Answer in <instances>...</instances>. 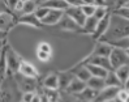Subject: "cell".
I'll use <instances>...</instances> for the list:
<instances>
[{
    "label": "cell",
    "instance_id": "603a6c76",
    "mask_svg": "<svg viewBox=\"0 0 129 102\" xmlns=\"http://www.w3.org/2000/svg\"><path fill=\"white\" fill-rule=\"evenodd\" d=\"M18 22H22V24H29V25H33L35 28H41L42 26V22L37 18L35 14H26V16H21V17L17 18Z\"/></svg>",
    "mask_w": 129,
    "mask_h": 102
},
{
    "label": "cell",
    "instance_id": "7402d4cb",
    "mask_svg": "<svg viewBox=\"0 0 129 102\" xmlns=\"http://www.w3.org/2000/svg\"><path fill=\"white\" fill-rule=\"evenodd\" d=\"M98 22H99V21H98L94 16H93V17H87L85 25L82 26V31H83V33H87V34L93 35L95 29H96V26H98Z\"/></svg>",
    "mask_w": 129,
    "mask_h": 102
},
{
    "label": "cell",
    "instance_id": "3957f363",
    "mask_svg": "<svg viewBox=\"0 0 129 102\" xmlns=\"http://www.w3.org/2000/svg\"><path fill=\"white\" fill-rule=\"evenodd\" d=\"M110 63H111L112 71H116L117 68L123 67V66H128L129 64V56H128L126 51L117 49V47H113L111 56H110Z\"/></svg>",
    "mask_w": 129,
    "mask_h": 102
},
{
    "label": "cell",
    "instance_id": "ab89813d",
    "mask_svg": "<svg viewBox=\"0 0 129 102\" xmlns=\"http://www.w3.org/2000/svg\"><path fill=\"white\" fill-rule=\"evenodd\" d=\"M108 102H116V101H108Z\"/></svg>",
    "mask_w": 129,
    "mask_h": 102
},
{
    "label": "cell",
    "instance_id": "5bb4252c",
    "mask_svg": "<svg viewBox=\"0 0 129 102\" xmlns=\"http://www.w3.org/2000/svg\"><path fill=\"white\" fill-rule=\"evenodd\" d=\"M72 73L74 75V77H77V78H80L81 81H83V83H86L87 84V81L91 78V73H90V71H89V68L85 66V64H81L80 66H77L74 69H72Z\"/></svg>",
    "mask_w": 129,
    "mask_h": 102
},
{
    "label": "cell",
    "instance_id": "f35d334b",
    "mask_svg": "<svg viewBox=\"0 0 129 102\" xmlns=\"http://www.w3.org/2000/svg\"><path fill=\"white\" fill-rule=\"evenodd\" d=\"M90 102H98V101H96V99H95V101H90Z\"/></svg>",
    "mask_w": 129,
    "mask_h": 102
},
{
    "label": "cell",
    "instance_id": "44dd1931",
    "mask_svg": "<svg viewBox=\"0 0 129 102\" xmlns=\"http://www.w3.org/2000/svg\"><path fill=\"white\" fill-rule=\"evenodd\" d=\"M89 71H90V73H91V77H99V78H106L108 75L110 71L107 69H104L102 67H98V66H91V64H85Z\"/></svg>",
    "mask_w": 129,
    "mask_h": 102
},
{
    "label": "cell",
    "instance_id": "d6a6232c",
    "mask_svg": "<svg viewBox=\"0 0 129 102\" xmlns=\"http://www.w3.org/2000/svg\"><path fill=\"white\" fill-rule=\"evenodd\" d=\"M38 51H43V52H47V54H51L52 52V47L50 43L47 42H41L38 45Z\"/></svg>",
    "mask_w": 129,
    "mask_h": 102
},
{
    "label": "cell",
    "instance_id": "30bf717a",
    "mask_svg": "<svg viewBox=\"0 0 129 102\" xmlns=\"http://www.w3.org/2000/svg\"><path fill=\"white\" fill-rule=\"evenodd\" d=\"M18 73L21 76H24V77H29V78H35L37 80V77L39 76V72H38V69L34 64H31V63H29L26 60H22L21 63V66H20V71H18Z\"/></svg>",
    "mask_w": 129,
    "mask_h": 102
},
{
    "label": "cell",
    "instance_id": "7a4b0ae2",
    "mask_svg": "<svg viewBox=\"0 0 129 102\" xmlns=\"http://www.w3.org/2000/svg\"><path fill=\"white\" fill-rule=\"evenodd\" d=\"M3 55H4V58L7 60V66H8V73L9 75H14V73H18V71H20V66H21V63L24 59H21L20 58V55L12 50L11 47L8 46L7 47V50L3 51Z\"/></svg>",
    "mask_w": 129,
    "mask_h": 102
},
{
    "label": "cell",
    "instance_id": "484cf974",
    "mask_svg": "<svg viewBox=\"0 0 129 102\" xmlns=\"http://www.w3.org/2000/svg\"><path fill=\"white\" fill-rule=\"evenodd\" d=\"M81 9L85 13L86 17H93L95 14V11H96V5L94 2H85V4L81 7Z\"/></svg>",
    "mask_w": 129,
    "mask_h": 102
},
{
    "label": "cell",
    "instance_id": "277c9868",
    "mask_svg": "<svg viewBox=\"0 0 129 102\" xmlns=\"http://www.w3.org/2000/svg\"><path fill=\"white\" fill-rule=\"evenodd\" d=\"M18 76L14 77L18 90H21L22 93H35L37 92V80L35 78H29V77H24L20 73H17Z\"/></svg>",
    "mask_w": 129,
    "mask_h": 102
},
{
    "label": "cell",
    "instance_id": "d590c367",
    "mask_svg": "<svg viewBox=\"0 0 129 102\" xmlns=\"http://www.w3.org/2000/svg\"><path fill=\"white\" fill-rule=\"evenodd\" d=\"M123 88H124V89H126V90H129V78L126 80V83L124 84V86H123Z\"/></svg>",
    "mask_w": 129,
    "mask_h": 102
},
{
    "label": "cell",
    "instance_id": "ffe728a7",
    "mask_svg": "<svg viewBox=\"0 0 129 102\" xmlns=\"http://www.w3.org/2000/svg\"><path fill=\"white\" fill-rule=\"evenodd\" d=\"M87 88L93 89L95 92H102L106 88V81L104 78H99V77H91L90 80L87 81Z\"/></svg>",
    "mask_w": 129,
    "mask_h": 102
},
{
    "label": "cell",
    "instance_id": "cb8c5ba5",
    "mask_svg": "<svg viewBox=\"0 0 129 102\" xmlns=\"http://www.w3.org/2000/svg\"><path fill=\"white\" fill-rule=\"evenodd\" d=\"M13 25V14L12 13H2V34L4 37L7 29H11Z\"/></svg>",
    "mask_w": 129,
    "mask_h": 102
},
{
    "label": "cell",
    "instance_id": "8fae6325",
    "mask_svg": "<svg viewBox=\"0 0 129 102\" xmlns=\"http://www.w3.org/2000/svg\"><path fill=\"white\" fill-rule=\"evenodd\" d=\"M64 14H65V12H63V11L51 9V11L48 12V14H47L41 22H42V25H50V26L59 25V22L61 21V18L64 17Z\"/></svg>",
    "mask_w": 129,
    "mask_h": 102
},
{
    "label": "cell",
    "instance_id": "836d02e7",
    "mask_svg": "<svg viewBox=\"0 0 129 102\" xmlns=\"http://www.w3.org/2000/svg\"><path fill=\"white\" fill-rule=\"evenodd\" d=\"M37 56H38V59H39L41 62L46 63V62H48V60H50V58H51V54L43 52V51H37Z\"/></svg>",
    "mask_w": 129,
    "mask_h": 102
},
{
    "label": "cell",
    "instance_id": "4dcf8cb0",
    "mask_svg": "<svg viewBox=\"0 0 129 102\" xmlns=\"http://www.w3.org/2000/svg\"><path fill=\"white\" fill-rule=\"evenodd\" d=\"M112 13H115V14H117V16H119V17H121V18H124V20L129 21V7H128L126 4H125L124 7L119 8V9L113 11Z\"/></svg>",
    "mask_w": 129,
    "mask_h": 102
},
{
    "label": "cell",
    "instance_id": "1f68e13d",
    "mask_svg": "<svg viewBox=\"0 0 129 102\" xmlns=\"http://www.w3.org/2000/svg\"><path fill=\"white\" fill-rule=\"evenodd\" d=\"M51 9H48V8H46V7H43V5H38V8H37V11H35V16H37V18L39 20V21H42L46 16L48 14V12H50Z\"/></svg>",
    "mask_w": 129,
    "mask_h": 102
},
{
    "label": "cell",
    "instance_id": "ba28073f",
    "mask_svg": "<svg viewBox=\"0 0 129 102\" xmlns=\"http://www.w3.org/2000/svg\"><path fill=\"white\" fill-rule=\"evenodd\" d=\"M121 88H111V86H106V88L99 92L98 94V102H108V101H115L119 96V92Z\"/></svg>",
    "mask_w": 129,
    "mask_h": 102
},
{
    "label": "cell",
    "instance_id": "f546056e",
    "mask_svg": "<svg viewBox=\"0 0 129 102\" xmlns=\"http://www.w3.org/2000/svg\"><path fill=\"white\" fill-rule=\"evenodd\" d=\"M59 102H80L78 98L73 96V94H69L68 92H60V99Z\"/></svg>",
    "mask_w": 129,
    "mask_h": 102
},
{
    "label": "cell",
    "instance_id": "6da1fadb",
    "mask_svg": "<svg viewBox=\"0 0 129 102\" xmlns=\"http://www.w3.org/2000/svg\"><path fill=\"white\" fill-rule=\"evenodd\" d=\"M128 35H129V21L119 17L115 13H111L110 29L101 41L110 43V42H113V41H116V39L124 38V37H128Z\"/></svg>",
    "mask_w": 129,
    "mask_h": 102
},
{
    "label": "cell",
    "instance_id": "9a60e30c",
    "mask_svg": "<svg viewBox=\"0 0 129 102\" xmlns=\"http://www.w3.org/2000/svg\"><path fill=\"white\" fill-rule=\"evenodd\" d=\"M86 88H87V84L86 83H83V81L80 80V78L74 77L73 80H72V83L69 84V86L67 88L65 92H68L69 94H73V96H77V94H80L81 92H83Z\"/></svg>",
    "mask_w": 129,
    "mask_h": 102
},
{
    "label": "cell",
    "instance_id": "2e32d148",
    "mask_svg": "<svg viewBox=\"0 0 129 102\" xmlns=\"http://www.w3.org/2000/svg\"><path fill=\"white\" fill-rule=\"evenodd\" d=\"M74 78V75L72 73V71H65V72H60L59 73V90L60 92H65L67 88L69 86L72 80Z\"/></svg>",
    "mask_w": 129,
    "mask_h": 102
},
{
    "label": "cell",
    "instance_id": "e0dca14e",
    "mask_svg": "<svg viewBox=\"0 0 129 102\" xmlns=\"http://www.w3.org/2000/svg\"><path fill=\"white\" fill-rule=\"evenodd\" d=\"M59 26L64 29V30H71V31H82V28L80 25H77L72 18H69L67 14H64V17L61 18V21L59 22Z\"/></svg>",
    "mask_w": 129,
    "mask_h": 102
},
{
    "label": "cell",
    "instance_id": "74e56055",
    "mask_svg": "<svg viewBox=\"0 0 129 102\" xmlns=\"http://www.w3.org/2000/svg\"><path fill=\"white\" fill-rule=\"evenodd\" d=\"M126 54H128V56H129V50H128V51H126Z\"/></svg>",
    "mask_w": 129,
    "mask_h": 102
},
{
    "label": "cell",
    "instance_id": "83f0119b",
    "mask_svg": "<svg viewBox=\"0 0 129 102\" xmlns=\"http://www.w3.org/2000/svg\"><path fill=\"white\" fill-rule=\"evenodd\" d=\"M115 72H116L117 77L120 78L121 84H123V86H124V84L126 83V80L129 78V64H128V66H123V67L117 68V69L115 71Z\"/></svg>",
    "mask_w": 129,
    "mask_h": 102
},
{
    "label": "cell",
    "instance_id": "e575fe53",
    "mask_svg": "<svg viewBox=\"0 0 129 102\" xmlns=\"http://www.w3.org/2000/svg\"><path fill=\"white\" fill-rule=\"evenodd\" d=\"M37 93V92H35ZM35 93H22V98H21V102H31Z\"/></svg>",
    "mask_w": 129,
    "mask_h": 102
},
{
    "label": "cell",
    "instance_id": "ac0fdd59",
    "mask_svg": "<svg viewBox=\"0 0 129 102\" xmlns=\"http://www.w3.org/2000/svg\"><path fill=\"white\" fill-rule=\"evenodd\" d=\"M98 92L93 90V89H90V88H86L83 92H81L80 94H77V97L80 102H90V101H95L98 98Z\"/></svg>",
    "mask_w": 129,
    "mask_h": 102
},
{
    "label": "cell",
    "instance_id": "4316f807",
    "mask_svg": "<svg viewBox=\"0 0 129 102\" xmlns=\"http://www.w3.org/2000/svg\"><path fill=\"white\" fill-rule=\"evenodd\" d=\"M110 45L112 47H117V49L128 51L129 50V35L124 37V38H120V39H116V41H113V42H110Z\"/></svg>",
    "mask_w": 129,
    "mask_h": 102
},
{
    "label": "cell",
    "instance_id": "d4e9b609",
    "mask_svg": "<svg viewBox=\"0 0 129 102\" xmlns=\"http://www.w3.org/2000/svg\"><path fill=\"white\" fill-rule=\"evenodd\" d=\"M39 3L34 2V0H25L24 4V9H22V14L21 16H26V14H34Z\"/></svg>",
    "mask_w": 129,
    "mask_h": 102
},
{
    "label": "cell",
    "instance_id": "52a82bcc",
    "mask_svg": "<svg viewBox=\"0 0 129 102\" xmlns=\"http://www.w3.org/2000/svg\"><path fill=\"white\" fill-rule=\"evenodd\" d=\"M82 64H91V66H98L102 67L107 71H112L110 58H103V56H95V55H89V56L82 62Z\"/></svg>",
    "mask_w": 129,
    "mask_h": 102
},
{
    "label": "cell",
    "instance_id": "5b68a950",
    "mask_svg": "<svg viewBox=\"0 0 129 102\" xmlns=\"http://www.w3.org/2000/svg\"><path fill=\"white\" fill-rule=\"evenodd\" d=\"M65 14L68 16L69 18H72L77 25H80L81 28L85 25V22H86V20H87V17L85 16V13L82 12V9H81V7H71L69 5V8L65 11Z\"/></svg>",
    "mask_w": 129,
    "mask_h": 102
},
{
    "label": "cell",
    "instance_id": "4fadbf2b",
    "mask_svg": "<svg viewBox=\"0 0 129 102\" xmlns=\"http://www.w3.org/2000/svg\"><path fill=\"white\" fill-rule=\"evenodd\" d=\"M42 86L44 89H52V90H59V73L51 72L46 75V77L42 81Z\"/></svg>",
    "mask_w": 129,
    "mask_h": 102
},
{
    "label": "cell",
    "instance_id": "f1b7e54d",
    "mask_svg": "<svg viewBox=\"0 0 129 102\" xmlns=\"http://www.w3.org/2000/svg\"><path fill=\"white\" fill-rule=\"evenodd\" d=\"M14 99V94L11 88H5L3 86L2 89V102H13Z\"/></svg>",
    "mask_w": 129,
    "mask_h": 102
},
{
    "label": "cell",
    "instance_id": "9c48e42d",
    "mask_svg": "<svg viewBox=\"0 0 129 102\" xmlns=\"http://www.w3.org/2000/svg\"><path fill=\"white\" fill-rule=\"evenodd\" d=\"M112 50H113V47H112L108 42L98 41V42L95 43V47H94L93 52L90 54V55H95V56H103V58H110Z\"/></svg>",
    "mask_w": 129,
    "mask_h": 102
},
{
    "label": "cell",
    "instance_id": "8d00e7d4",
    "mask_svg": "<svg viewBox=\"0 0 129 102\" xmlns=\"http://www.w3.org/2000/svg\"><path fill=\"white\" fill-rule=\"evenodd\" d=\"M126 5H128V7H129V0H128V2H126Z\"/></svg>",
    "mask_w": 129,
    "mask_h": 102
},
{
    "label": "cell",
    "instance_id": "7c38bea8",
    "mask_svg": "<svg viewBox=\"0 0 129 102\" xmlns=\"http://www.w3.org/2000/svg\"><path fill=\"white\" fill-rule=\"evenodd\" d=\"M39 4L48 8V9H56V11H63V12H65L69 8L68 0H46V2H41Z\"/></svg>",
    "mask_w": 129,
    "mask_h": 102
},
{
    "label": "cell",
    "instance_id": "d6986e66",
    "mask_svg": "<svg viewBox=\"0 0 129 102\" xmlns=\"http://www.w3.org/2000/svg\"><path fill=\"white\" fill-rule=\"evenodd\" d=\"M106 81V86H111V88H123V84H121L120 78L117 77L115 71H110L107 77L104 78Z\"/></svg>",
    "mask_w": 129,
    "mask_h": 102
},
{
    "label": "cell",
    "instance_id": "8992f818",
    "mask_svg": "<svg viewBox=\"0 0 129 102\" xmlns=\"http://www.w3.org/2000/svg\"><path fill=\"white\" fill-rule=\"evenodd\" d=\"M110 24H111V13L98 22V26H96V29L94 31V34L91 35L94 41H96V42L101 41V39L106 35V33H107L108 29H110Z\"/></svg>",
    "mask_w": 129,
    "mask_h": 102
}]
</instances>
